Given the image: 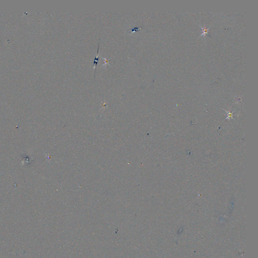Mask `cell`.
Listing matches in <instances>:
<instances>
[{
    "mask_svg": "<svg viewBox=\"0 0 258 258\" xmlns=\"http://www.w3.org/2000/svg\"><path fill=\"white\" fill-rule=\"evenodd\" d=\"M99 42L98 43V48H97V55L94 58V62H93V65H94V69L95 70L94 71V79L95 77V73H96V68L98 64V62L99 61Z\"/></svg>",
    "mask_w": 258,
    "mask_h": 258,
    "instance_id": "obj_1",
    "label": "cell"
},
{
    "mask_svg": "<svg viewBox=\"0 0 258 258\" xmlns=\"http://www.w3.org/2000/svg\"><path fill=\"white\" fill-rule=\"evenodd\" d=\"M209 28H210V27H209ZM209 28H204L201 27V29H202V30H203V33H202V34H201V35L208 34V30H209Z\"/></svg>",
    "mask_w": 258,
    "mask_h": 258,
    "instance_id": "obj_2",
    "label": "cell"
},
{
    "mask_svg": "<svg viewBox=\"0 0 258 258\" xmlns=\"http://www.w3.org/2000/svg\"><path fill=\"white\" fill-rule=\"evenodd\" d=\"M139 28H140V27H135V28H133V29H130L129 31H131V33H133V32H137V31H138Z\"/></svg>",
    "mask_w": 258,
    "mask_h": 258,
    "instance_id": "obj_3",
    "label": "cell"
},
{
    "mask_svg": "<svg viewBox=\"0 0 258 258\" xmlns=\"http://www.w3.org/2000/svg\"><path fill=\"white\" fill-rule=\"evenodd\" d=\"M103 59L105 60V61H104L105 63H104V64H107V65H108V61H108V59H107V60H106L105 59Z\"/></svg>",
    "mask_w": 258,
    "mask_h": 258,
    "instance_id": "obj_4",
    "label": "cell"
}]
</instances>
